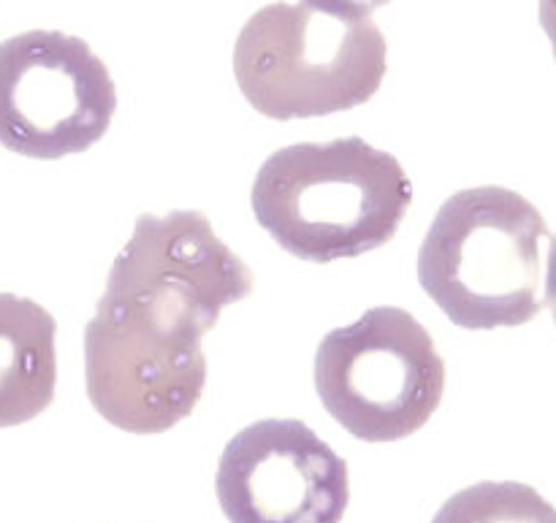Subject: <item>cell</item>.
<instances>
[{
	"label": "cell",
	"mask_w": 556,
	"mask_h": 523,
	"mask_svg": "<svg viewBox=\"0 0 556 523\" xmlns=\"http://www.w3.org/2000/svg\"><path fill=\"white\" fill-rule=\"evenodd\" d=\"M389 47L369 14L318 3H269L233 43V76L250 106L269 119L351 112L380 90Z\"/></svg>",
	"instance_id": "3957f363"
},
{
	"label": "cell",
	"mask_w": 556,
	"mask_h": 523,
	"mask_svg": "<svg viewBox=\"0 0 556 523\" xmlns=\"http://www.w3.org/2000/svg\"><path fill=\"white\" fill-rule=\"evenodd\" d=\"M315 391L326 412L356 439L400 443L438 412L445 361L407 309L372 307L320 340Z\"/></svg>",
	"instance_id": "5b68a950"
},
{
	"label": "cell",
	"mask_w": 556,
	"mask_h": 523,
	"mask_svg": "<svg viewBox=\"0 0 556 523\" xmlns=\"http://www.w3.org/2000/svg\"><path fill=\"white\" fill-rule=\"evenodd\" d=\"M117 112L106 63L79 36L27 30L0 41V144L33 161L79 155Z\"/></svg>",
	"instance_id": "8992f818"
},
{
	"label": "cell",
	"mask_w": 556,
	"mask_h": 523,
	"mask_svg": "<svg viewBox=\"0 0 556 523\" xmlns=\"http://www.w3.org/2000/svg\"><path fill=\"white\" fill-rule=\"evenodd\" d=\"M543 298L552 307L554 323H556V237H552V247H548V271L546 282H543Z\"/></svg>",
	"instance_id": "7c38bea8"
},
{
	"label": "cell",
	"mask_w": 556,
	"mask_h": 523,
	"mask_svg": "<svg viewBox=\"0 0 556 523\" xmlns=\"http://www.w3.org/2000/svg\"><path fill=\"white\" fill-rule=\"evenodd\" d=\"M307 3H318V5H329V9H337V11H351V14L372 16V11L383 9V5L394 3V0H307Z\"/></svg>",
	"instance_id": "8fae6325"
},
{
	"label": "cell",
	"mask_w": 556,
	"mask_h": 523,
	"mask_svg": "<svg viewBox=\"0 0 556 523\" xmlns=\"http://www.w3.org/2000/svg\"><path fill=\"white\" fill-rule=\"evenodd\" d=\"M258 226L307 264L362 258L400 231L413 204L402 163L358 136L282 146L250 193Z\"/></svg>",
	"instance_id": "6da1fadb"
},
{
	"label": "cell",
	"mask_w": 556,
	"mask_h": 523,
	"mask_svg": "<svg viewBox=\"0 0 556 523\" xmlns=\"http://www.w3.org/2000/svg\"><path fill=\"white\" fill-rule=\"evenodd\" d=\"M255 291L250 266L199 209L139 215L96 307L168 345H201L223 309Z\"/></svg>",
	"instance_id": "277c9868"
},
{
	"label": "cell",
	"mask_w": 556,
	"mask_h": 523,
	"mask_svg": "<svg viewBox=\"0 0 556 523\" xmlns=\"http://www.w3.org/2000/svg\"><path fill=\"white\" fill-rule=\"evenodd\" d=\"M541 27L548 36L556 60V0H541Z\"/></svg>",
	"instance_id": "4fadbf2b"
},
{
	"label": "cell",
	"mask_w": 556,
	"mask_h": 523,
	"mask_svg": "<svg viewBox=\"0 0 556 523\" xmlns=\"http://www.w3.org/2000/svg\"><path fill=\"white\" fill-rule=\"evenodd\" d=\"M215 494L228 523H342L348 461L296 418H266L228 439Z\"/></svg>",
	"instance_id": "52a82bcc"
},
{
	"label": "cell",
	"mask_w": 556,
	"mask_h": 523,
	"mask_svg": "<svg viewBox=\"0 0 556 523\" xmlns=\"http://www.w3.org/2000/svg\"><path fill=\"white\" fill-rule=\"evenodd\" d=\"M546 242L541 209L521 193L503 184L459 190L424 237L418 282L459 329H519L546 307Z\"/></svg>",
	"instance_id": "7a4b0ae2"
},
{
	"label": "cell",
	"mask_w": 556,
	"mask_h": 523,
	"mask_svg": "<svg viewBox=\"0 0 556 523\" xmlns=\"http://www.w3.org/2000/svg\"><path fill=\"white\" fill-rule=\"evenodd\" d=\"M432 523H556V508L527 483L483 481L456 492Z\"/></svg>",
	"instance_id": "30bf717a"
},
{
	"label": "cell",
	"mask_w": 556,
	"mask_h": 523,
	"mask_svg": "<svg viewBox=\"0 0 556 523\" xmlns=\"http://www.w3.org/2000/svg\"><path fill=\"white\" fill-rule=\"evenodd\" d=\"M58 388V320L33 298L0 293V429L41 416Z\"/></svg>",
	"instance_id": "9c48e42d"
},
{
	"label": "cell",
	"mask_w": 556,
	"mask_h": 523,
	"mask_svg": "<svg viewBox=\"0 0 556 523\" xmlns=\"http://www.w3.org/2000/svg\"><path fill=\"white\" fill-rule=\"evenodd\" d=\"M87 399L128 434H163L195 410L206 385V356L163 353L114 334L96 318L85 326Z\"/></svg>",
	"instance_id": "ba28073f"
}]
</instances>
